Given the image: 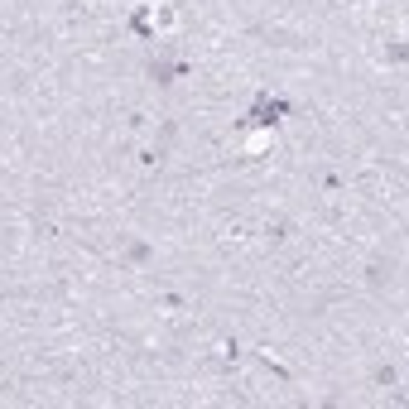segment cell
Segmentation results:
<instances>
[{
	"label": "cell",
	"mask_w": 409,
	"mask_h": 409,
	"mask_svg": "<svg viewBox=\"0 0 409 409\" xmlns=\"http://www.w3.org/2000/svg\"><path fill=\"white\" fill-rule=\"evenodd\" d=\"M149 73H154L159 82H169V78H179V73H183V63H154Z\"/></svg>",
	"instance_id": "obj_1"
},
{
	"label": "cell",
	"mask_w": 409,
	"mask_h": 409,
	"mask_svg": "<svg viewBox=\"0 0 409 409\" xmlns=\"http://www.w3.org/2000/svg\"><path fill=\"white\" fill-rule=\"evenodd\" d=\"M376 385H395V366H376Z\"/></svg>",
	"instance_id": "obj_2"
}]
</instances>
